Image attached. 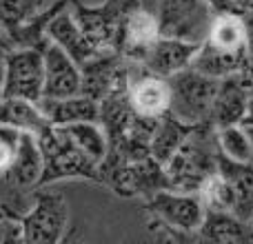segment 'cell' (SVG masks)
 <instances>
[{"instance_id":"cell-1","label":"cell","mask_w":253,"mask_h":244,"mask_svg":"<svg viewBox=\"0 0 253 244\" xmlns=\"http://www.w3.org/2000/svg\"><path fill=\"white\" fill-rule=\"evenodd\" d=\"M147 229L158 240L198 242V231L207 213L202 193L162 189L144 200Z\"/></svg>"},{"instance_id":"cell-2","label":"cell","mask_w":253,"mask_h":244,"mask_svg":"<svg viewBox=\"0 0 253 244\" xmlns=\"http://www.w3.org/2000/svg\"><path fill=\"white\" fill-rule=\"evenodd\" d=\"M220 144L218 126L213 122H200L193 126L184 144L165 164L169 187L175 191L200 193L205 184L218 173Z\"/></svg>"},{"instance_id":"cell-3","label":"cell","mask_w":253,"mask_h":244,"mask_svg":"<svg viewBox=\"0 0 253 244\" xmlns=\"http://www.w3.org/2000/svg\"><path fill=\"white\" fill-rule=\"evenodd\" d=\"M36 138L44 158L40 187L62 182V180H89L100 184V166L74 142L65 126L51 124Z\"/></svg>"},{"instance_id":"cell-4","label":"cell","mask_w":253,"mask_h":244,"mask_svg":"<svg viewBox=\"0 0 253 244\" xmlns=\"http://www.w3.org/2000/svg\"><path fill=\"white\" fill-rule=\"evenodd\" d=\"M142 0H100V2H83L71 0V13L100 53H120L125 25L129 13Z\"/></svg>"},{"instance_id":"cell-5","label":"cell","mask_w":253,"mask_h":244,"mask_svg":"<svg viewBox=\"0 0 253 244\" xmlns=\"http://www.w3.org/2000/svg\"><path fill=\"white\" fill-rule=\"evenodd\" d=\"M69 227V204L62 191L51 184L34 191L29 211L22 218V242L58 244L65 240Z\"/></svg>"},{"instance_id":"cell-6","label":"cell","mask_w":253,"mask_h":244,"mask_svg":"<svg viewBox=\"0 0 253 244\" xmlns=\"http://www.w3.org/2000/svg\"><path fill=\"white\" fill-rule=\"evenodd\" d=\"M171 82V114L189 124L211 122L215 96L220 89V78L207 76L202 71L187 67L169 78Z\"/></svg>"},{"instance_id":"cell-7","label":"cell","mask_w":253,"mask_h":244,"mask_svg":"<svg viewBox=\"0 0 253 244\" xmlns=\"http://www.w3.org/2000/svg\"><path fill=\"white\" fill-rule=\"evenodd\" d=\"M44 96V51L34 47H13L4 58L0 98H22L40 102Z\"/></svg>"},{"instance_id":"cell-8","label":"cell","mask_w":253,"mask_h":244,"mask_svg":"<svg viewBox=\"0 0 253 244\" xmlns=\"http://www.w3.org/2000/svg\"><path fill=\"white\" fill-rule=\"evenodd\" d=\"M158 22L160 36L182 38L191 42H202L213 22L207 0H158Z\"/></svg>"},{"instance_id":"cell-9","label":"cell","mask_w":253,"mask_h":244,"mask_svg":"<svg viewBox=\"0 0 253 244\" xmlns=\"http://www.w3.org/2000/svg\"><path fill=\"white\" fill-rule=\"evenodd\" d=\"M44 51V96L69 98L83 93V69L56 42H49Z\"/></svg>"},{"instance_id":"cell-10","label":"cell","mask_w":253,"mask_h":244,"mask_svg":"<svg viewBox=\"0 0 253 244\" xmlns=\"http://www.w3.org/2000/svg\"><path fill=\"white\" fill-rule=\"evenodd\" d=\"M202 42H191V40L182 38H171V36H160L142 65H138L144 74L162 76V78H171L178 71L191 67L193 58H196L198 49Z\"/></svg>"},{"instance_id":"cell-11","label":"cell","mask_w":253,"mask_h":244,"mask_svg":"<svg viewBox=\"0 0 253 244\" xmlns=\"http://www.w3.org/2000/svg\"><path fill=\"white\" fill-rule=\"evenodd\" d=\"M158 38H160L158 13L149 11L144 4H138L126 18L120 56H125L133 65H142V60L151 51V47L156 44Z\"/></svg>"},{"instance_id":"cell-12","label":"cell","mask_w":253,"mask_h":244,"mask_svg":"<svg viewBox=\"0 0 253 244\" xmlns=\"http://www.w3.org/2000/svg\"><path fill=\"white\" fill-rule=\"evenodd\" d=\"M249 116V87H247V76L233 74L220 80V89L215 96L213 109H211V122L218 129L231 124H240Z\"/></svg>"},{"instance_id":"cell-13","label":"cell","mask_w":253,"mask_h":244,"mask_svg":"<svg viewBox=\"0 0 253 244\" xmlns=\"http://www.w3.org/2000/svg\"><path fill=\"white\" fill-rule=\"evenodd\" d=\"M47 34H49V40L65 49L80 67L100 53L91 44V40L87 38L83 27H80L78 20L74 18V13H71V0H69V4H65V7L53 16V20L49 22Z\"/></svg>"},{"instance_id":"cell-14","label":"cell","mask_w":253,"mask_h":244,"mask_svg":"<svg viewBox=\"0 0 253 244\" xmlns=\"http://www.w3.org/2000/svg\"><path fill=\"white\" fill-rule=\"evenodd\" d=\"M129 100L138 114L147 118H162L167 111H171V82L169 78L153 74H144L138 69L133 82L129 89Z\"/></svg>"},{"instance_id":"cell-15","label":"cell","mask_w":253,"mask_h":244,"mask_svg":"<svg viewBox=\"0 0 253 244\" xmlns=\"http://www.w3.org/2000/svg\"><path fill=\"white\" fill-rule=\"evenodd\" d=\"M44 171V158L40 151L38 138L31 133H22L20 149L13 160L11 169L0 178V184L11 189H22V191H34L40 187Z\"/></svg>"},{"instance_id":"cell-16","label":"cell","mask_w":253,"mask_h":244,"mask_svg":"<svg viewBox=\"0 0 253 244\" xmlns=\"http://www.w3.org/2000/svg\"><path fill=\"white\" fill-rule=\"evenodd\" d=\"M218 171L231 187L233 213L253 227V162H238L220 153Z\"/></svg>"},{"instance_id":"cell-17","label":"cell","mask_w":253,"mask_h":244,"mask_svg":"<svg viewBox=\"0 0 253 244\" xmlns=\"http://www.w3.org/2000/svg\"><path fill=\"white\" fill-rule=\"evenodd\" d=\"M198 242H253V227L247 224L242 218H238L231 211L209 209L207 206L202 227L198 231Z\"/></svg>"},{"instance_id":"cell-18","label":"cell","mask_w":253,"mask_h":244,"mask_svg":"<svg viewBox=\"0 0 253 244\" xmlns=\"http://www.w3.org/2000/svg\"><path fill=\"white\" fill-rule=\"evenodd\" d=\"M51 124L67 126L76 124V122H87V120H100V102L93 98L78 93V96L69 98H42L38 102Z\"/></svg>"},{"instance_id":"cell-19","label":"cell","mask_w":253,"mask_h":244,"mask_svg":"<svg viewBox=\"0 0 253 244\" xmlns=\"http://www.w3.org/2000/svg\"><path fill=\"white\" fill-rule=\"evenodd\" d=\"M191 67L207 76H213V78L222 80V78H227V76L242 74V71H247L249 67H253V56H249V53L224 51V49H218L202 40Z\"/></svg>"},{"instance_id":"cell-20","label":"cell","mask_w":253,"mask_h":244,"mask_svg":"<svg viewBox=\"0 0 253 244\" xmlns=\"http://www.w3.org/2000/svg\"><path fill=\"white\" fill-rule=\"evenodd\" d=\"M0 122L31 135H40L44 129L51 126L47 114L38 102L22 100V98H0Z\"/></svg>"},{"instance_id":"cell-21","label":"cell","mask_w":253,"mask_h":244,"mask_svg":"<svg viewBox=\"0 0 253 244\" xmlns=\"http://www.w3.org/2000/svg\"><path fill=\"white\" fill-rule=\"evenodd\" d=\"M196 124H189V122L180 120L175 114L167 111L156 124L151 138V156L156 158L160 164H167L171 158L175 156L180 147L184 144V140L189 138V133L193 131Z\"/></svg>"},{"instance_id":"cell-22","label":"cell","mask_w":253,"mask_h":244,"mask_svg":"<svg viewBox=\"0 0 253 244\" xmlns=\"http://www.w3.org/2000/svg\"><path fill=\"white\" fill-rule=\"evenodd\" d=\"M65 129H67V133L74 138V142L78 144L98 166L105 162L107 153H109V138H107V131L100 120L76 122V124H67Z\"/></svg>"},{"instance_id":"cell-23","label":"cell","mask_w":253,"mask_h":244,"mask_svg":"<svg viewBox=\"0 0 253 244\" xmlns=\"http://www.w3.org/2000/svg\"><path fill=\"white\" fill-rule=\"evenodd\" d=\"M218 144L222 156L238 162H253V142L242 122L218 129Z\"/></svg>"},{"instance_id":"cell-24","label":"cell","mask_w":253,"mask_h":244,"mask_svg":"<svg viewBox=\"0 0 253 244\" xmlns=\"http://www.w3.org/2000/svg\"><path fill=\"white\" fill-rule=\"evenodd\" d=\"M40 9L44 7H40L38 0H0V31H9L22 25Z\"/></svg>"},{"instance_id":"cell-25","label":"cell","mask_w":253,"mask_h":244,"mask_svg":"<svg viewBox=\"0 0 253 244\" xmlns=\"http://www.w3.org/2000/svg\"><path fill=\"white\" fill-rule=\"evenodd\" d=\"M22 133H25V131L0 122V178L11 169L13 160H16V156H18V149H20Z\"/></svg>"},{"instance_id":"cell-26","label":"cell","mask_w":253,"mask_h":244,"mask_svg":"<svg viewBox=\"0 0 253 244\" xmlns=\"http://www.w3.org/2000/svg\"><path fill=\"white\" fill-rule=\"evenodd\" d=\"M0 242H22V220L0 193Z\"/></svg>"},{"instance_id":"cell-27","label":"cell","mask_w":253,"mask_h":244,"mask_svg":"<svg viewBox=\"0 0 253 244\" xmlns=\"http://www.w3.org/2000/svg\"><path fill=\"white\" fill-rule=\"evenodd\" d=\"M11 47V42H9V38L4 36V31H0V87H2V74H4V58H7V51Z\"/></svg>"},{"instance_id":"cell-28","label":"cell","mask_w":253,"mask_h":244,"mask_svg":"<svg viewBox=\"0 0 253 244\" xmlns=\"http://www.w3.org/2000/svg\"><path fill=\"white\" fill-rule=\"evenodd\" d=\"M233 2H236L240 9H245V11L253 13V0H233Z\"/></svg>"},{"instance_id":"cell-29","label":"cell","mask_w":253,"mask_h":244,"mask_svg":"<svg viewBox=\"0 0 253 244\" xmlns=\"http://www.w3.org/2000/svg\"><path fill=\"white\" fill-rule=\"evenodd\" d=\"M242 126H245V129L249 131V135H251V142H253V116H247V118L242 120Z\"/></svg>"},{"instance_id":"cell-30","label":"cell","mask_w":253,"mask_h":244,"mask_svg":"<svg viewBox=\"0 0 253 244\" xmlns=\"http://www.w3.org/2000/svg\"><path fill=\"white\" fill-rule=\"evenodd\" d=\"M38 2H40V7H49V4L56 2V0H38Z\"/></svg>"}]
</instances>
